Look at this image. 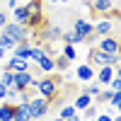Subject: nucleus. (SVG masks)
I'll use <instances>...</instances> for the list:
<instances>
[{"label": "nucleus", "instance_id": "nucleus-1", "mask_svg": "<svg viewBox=\"0 0 121 121\" xmlns=\"http://www.w3.org/2000/svg\"><path fill=\"white\" fill-rule=\"evenodd\" d=\"M32 87L36 90L39 97H46L48 102H53L58 97V87H60V78L53 75H44V78H34L32 80Z\"/></svg>", "mask_w": 121, "mask_h": 121}, {"label": "nucleus", "instance_id": "nucleus-2", "mask_svg": "<svg viewBox=\"0 0 121 121\" xmlns=\"http://www.w3.org/2000/svg\"><path fill=\"white\" fill-rule=\"evenodd\" d=\"M87 63L95 65V68H102V65H119V53H104L99 48H90V56H87Z\"/></svg>", "mask_w": 121, "mask_h": 121}, {"label": "nucleus", "instance_id": "nucleus-3", "mask_svg": "<svg viewBox=\"0 0 121 121\" xmlns=\"http://www.w3.org/2000/svg\"><path fill=\"white\" fill-rule=\"evenodd\" d=\"M27 104H29V114H32V121L44 119V116L48 114V109H51V102H48L46 97H39V95H34Z\"/></svg>", "mask_w": 121, "mask_h": 121}, {"label": "nucleus", "instance_id": "nucleus-4", "mask_svg": "<svg viewBox=\"0 0 121 121\" xmlns=\"http://www.w3.org/2000/svg\"><path fill=\"white\" fill-rule=\"evenodd\" d=\"M3 32L10 34L15 41H32V29L24 27V24H17V22H10V19H7V24L3 27Z\"/></svg>", "mask_w": 121, "mask_h": 121}, {"label": "nucleus", "instance_id": "nucleus-5", "mask_svg": "<svg viewBox=\"0 0 121 121\" xmlns=\"http://www.w3.org/2000/svg\"><path fill=\"white\" fill-rule=\"evenodd\" d=\"M95 48H99V51H104V53H119V39L114 34L99 36L97 41H95Z\"/></svg>", "mask_w": 121, "mask_h": 121}, {"label": "nucleus", "instance_id": "nucleus-6", "mask_svg": "<svg viewBox=\"0 0 121 121\" xmlns=\"http://www.w3.org/2000/svg\"><path fill=\"white\" fill-rule=\"evenodd\" d=\"M87 7H90V12H95L99 17H102V15L107 17L116 7V0H92V3H87Z\"/></svg>", "mask_w": 121, "mask_h": 121}, {"label": "nucleus", "instance_id": "nucleus-7", "mask_svg": "<svg viewBox=\"0 0 121 121\" xmlns=\"http://www.w3.org/2000/svg\"><path fill=\"white\" fill-rule=\"evenodd\" d=\"M92 32L97 36H107V34H114V19L112 17H99L97 22H92Z\"/></svg>", "mask_w": 121, "mask_h": 121}, {"label": "nucleus", "instance_id": "nucleus-8", "mask_svg": "<svg viewBox=\"0 0 121 121\" xmlns=\"http://www.w3.org/2000/svg\"><path fill=\"white\" fill-rule=\"evenodd\" d=\"M36 75L32 73V68L29 70H19V73H15V82H12V87L17 90H27V87H32V80H34Z\"/></svg>", "mask_w": 121, "mask_h": 121}, {"label": "nucleus", "instance_id": "nucleus-9", "mask_svg": "<svg viewBox=\"0 0 121 121\" xmlns=\"http://www.w3.org/2000/svg\"><path fill=\"white\" fill-rule=\"evenodd\" d=\"M114 75H116L114 65H102V68H95V82H97V85H102V87H107V85H109V80H112Z\"/></svg>", "mask_w": 121, "mask_h": 121}, {"label": "nucleus", "instance_id": "nucleus-10", "mask_svg": "<svg viewBox=\"0 0 121 121\" xmlns=\"http://www.w3.org/2000/svg\"><path fill=\"white\" fill-rule=\"evenodd\" d=\"M0 68H7V70H12V73H19V70H29L32 68V63H29L27 58H17V56H10L7 60Z\"/></svg>", "mask_w": 121, "mask_h": 121}, {"label": "nucleus", "instance_id": "nucleus-11", "mask_svg": "<svg viewBox=\"0 0 121 121\" xmlns=\"http://www.w3.org/2000/svg\"><path fill=\"white\" fill-rule=\"evenodd\" d=\"M75 80H78V82H92V80H95V65L80 63L75 68Z\"/></svg>", "mask_w": 121, "mask_h": 121}, {"label": "nucleus", "instance_id": "nucleus-12", "mask_svg": "<svg viewBox=\"0 0 121 121\" xmlns=\"http://www.w3.org/2000/svg\"><path fill=\"white\" fill-rule=\"evenodd\" d=\"M73 32L85 41V36L92 34V22H90V19H85V17H78L75 22H73Z\"/></svg>", "mask_w": 121, "mask_h": 121}, {"label": "nucleus", "instance_id": "nucleus-13", "mask_svg": "<svg viewBox=\"0 0 121 121\" xmlns=\"http://www.w3.org/2000/svg\"><path fill=\"white\" fill-rule=\"evenodd\" d=\"M12 121H32V114H29V104L27 102H15V116Z\"/></svg>", "mask_w": 121, "mask_h": 121}, {"label": "nucleus", "instance_id": "nucleus-14", "mask_svg": "<svg viewBox=\"0 0 121 121\" xmlns=\"http://www.w3.org/2000/svg\"><path fill=\"white\" fill-rule=\"evenodd\" d=\"M34 65L39 68V73H44V75H51V73H56V68H53V58H51V56H46V53H44L41 58H39Z\"/></svg>", "mask_w": 121, "mask_h": 121}, {"label": "nucleus", "instance_id": "nucleus-15", "mask_svg": "<svg viewBox=\"0 0 121 121\" xmlns=\"http://www.w3.org/2000/svg\"><path fill=\"white\" fill-rule=\"evenodd\" d=\"M12 116H15V102L3 99L0 102V121H12Z\"/></svg>", "mask_w": 121, "mask_h": 121}, {"label": "nucleus", "instance_id": "nucleus-16", "mask_svg": "<svg viewBox=\"0 0 121 121\" xmlns=\"http://www.w3.org/2000/svg\"><path fill=\"white\" fill-rule=\"evenodd\" d=\"M29 48H32V41H17L15 48H12L10 53L17 56V58H27V60H29Z\"/></svg>", "mask_w": 121, "mask_h": 121}, {"label": "nucleus", "instance_id": "nucleus-17", "mask_svg": "<svg viewBox=\"0 0 121 121\" xmlns=\"http://www.w3.org/2000/svg\"><path fill=\"white\" fill-rule=\"evenodd\" d=\"M27 19H29V12H27V7H24V5H17V7H12V22H17V24H24V27H27Z\"/></svg>", "mask_w": 121, "mask_h": 121}, {"label": "nucleus", "instance_id": "nucleus-18", "mask_svg": "<svg viewBox=\"0 0 121 121\" xmlns=\"http://www.w3.org/2000/svg\"><path fill=\"white\" fill-rule=\"evenodd\" d=\"M95 99L90 97V95H85V92H80L78 97H75V102H73V107H75V112H82V109H87L90 104H92Z\"/></svg>", "mask_w": 121, "mask_h": 121}, {"label": "nucleus", "instance_id": "nucleus-19", "mask_svg": "<svg viewBox=\"0 0 121 121\" xmlns=\"http://www.w3.org/2000/svg\"><path fill=\"white\" fill-rule=\"evenodd\" d=\"M60 41L63 44H73V46H78V44H82V39H80L73 29H63V34H60Z\"/></svg>", "mask_w": 121, "mask_h": 121}, {"label": "nucleus", "instance_id": "nucleus-20", "mask_svg": "<svg viewBox=\"0 0 121 121\" xmlns=\"http://www.w3.org/2000/svg\"><path fill=\"white\" fill-rule=\"evenodd\" d=\"M70 65H73V60H68V58H65L63 53H58V56L53 58V68L58 70V73H65V70H68Z\"/></svg>", "mask_w": 121, "mask_h": 121}, {"label": "nucleus", "instance_id": "nucleus-21", "mask_svg": "<svg viewBox=\"0 0 121 121\" xmlns=\"http://www.w3.org/2000/svg\"><path fill=\"white\" fill-rule=\"evenodd\" d=\"M99 90H102V85H97L95 80H92V82H82V92H85V95H90L92 99L99 95Z\"/></svg>", "mask_w": 121, "mask_h": 121}, {"label": "nucleus", "instance_id": "nucleus-22", "mask_svg": "<svg viewBox=\"0 0 121 121\" xmlns=\"http://www.w3.org/2000/svg\"><path fill=\"white\" fill-rule=\"evenodd\" d=\"M0 82H3L5 87H12V82H15V73H12V70H7V68H0Z\"/></svg>", "mask_w": 121, "mask_h": 121}, {"label": "nucleus", "instance_id": "nucleus-23", "mask_svg": "<svg viewBox=\"0 0 121 121\" xmlns=\"http://www.w3.org/2000/svg\"><path fill=\"white\" fill-rule=\"evenodd\" d=\"M60 53H63L68 60H78V48L73 44H63V46H60Z\"/></svg>", "mask_w": 121, "mask_h": 121}, {"label": "nucleus", "instance_id": "nucleus-24", "mask_svg": "<svg viewBox=\"0 0 121 121\" xmlns=\"http://www.w3.org/2000/svg\"><path fill=\"white\" fill-rule=\"evenodd\" d=\"M73 114H75V107L73 104H63V107L58 109V119H63V121H68Z\"/></svg>", "mask_w": 121, "mask_h": 121}, {"label": "nucleus", "instance_id": "nucleus-25", "mask_svg": "<svg viewBox=\"0 0 121 121\" xmlns=\"http://www.w3.org/2000/svg\"><path fill=\"white\" fill-rule=\"evenodd\" d=\"M80 114H82V119H95L97 114H99V107L92 102V104H90L87 109H82V112H80Z\"/></svg>", "mask_w": 121, "mask_h": 121}, {"label": "nucleus", "instance_id": "nucleus-26", "mask_svg": "<svg viewBox=\"0 0 121 121\" xmlns=\"http://www.w3.org/2000/svg\"><path fill=\"white\" fill-rule=\"evenodd\" d=\"M5 24H7V15H5V12H3V10H0V29H3V27H5Z\"/></svg>", "mask_w": 121, "mask_h": 121}, {"label": "nucleus", "instance_id": "nucleus-27", "mask_svg": "<svg viewBox=\"0 0 121 121\" xmlns=\"http://www.w3.org/2000/svg\"><path fill=\"white\" fill-rule=\"evenodd\" d=\"M5 97H7V87H5L3 82H0V102H3V99H5Z\"/></svg>", "mask_w": 121, "mask_h": 121}, {"label": "nucleus", "instance_id": "nucleus-28", "mask_svg": "<svg viewBox=\"0 0 121 121\" xmlns=\"http://www.w3.org/2000/svg\"><path fill=\"white\" fill-rule=\"evenodd\" d=\"M68 121H82V114H80V112H75V114H73V116H70Z\"/></svg>", "mask_w": 121, "mask_h": 121}, {"label": "nucleus", "instance_id": "nucleus-29", "mask_svg": "<svg viewBox=\"0 0 121 121\" xmlns=\"http://www.w3.org/2000/svg\"><path fill=\"white\" fill-rule=\"evenodd\" d=\"M17 5H19V0H7V7H10V10L17 7Z\"/></svg>", "mask_w": 121, "mask_h": 121}, {"label": "nucleus", "instance_id": "nucleus-30", "mask_svg": "<svg viewBox=\"0 0 121 121\" xmlns=\"http://www.w3.org/2000/svg\"><path fill=\"white\" fill-rule=\"evenodd\" d=\"M10 51H5V48H0V60H5V56H7Z\"/></svg>", "mask_w": 121, "mask_h": 121}, {"label": "nucleus", "instance_id": "nucleus-31", "mask_svg": "<svg viewBox=\"0 0 121 121\" xmlns=\"http://www.w3.org/2000/svg\"><path fill=\"white\" fill-rule=\"evenodd\" d=\"M82 121H97V119H82Z\"/></svg>", "mask_w": 121, "mask_h": 121}, {"label": "nucleus", "instance_id": "nucleus-32", "mask_svg": "<svg viewBox=\"0 0 121 121\" xmlns=\"http://www.w3.org/2000/svg\"><path fill=\"white\" fill-rule=\"evenodd\" d=\"M58 3H70V0H58Z\"/></svg>", "mask_w": 121, "mask_h": 121}, {"label": "nucleus", "instance_id": "nucleus-33", "mask_svg": "<svg viewBox=\"0 0 121 121\" xmlns=\"http://www.w3.org/2000/svg\"><path fill=\"white\" fill-rule=\"evenodd\" d=\"M46 3H58V0H46Z\"/></svg>", "mask_w": 121, "mask_h": 121}, {"label": "nucleus", "instance_id": "nucleus-34", "mask_svg": "<svg viewBox=\"0 0 121 121\" xmlns=\"http://www.w3.org/2000/svg\"><path fill=\"white\" fill-rule=\"evenodd\" d=\"M53 121H63V119H58V116H56V119H53Z\"/></svg>", "mask_w": 121, "mask_h": 121}, {"label": "nucleus", "instance_id": "nucleus-35", "mask_svg": "<svg viewBox=\"0 0 121 121\" xmlns=\"http://www.w3.org/2000/svg\"><path fill=\"white\" fill-rule=\"evenodd\" d=\"M85 3H92V0H85Z\"/></svg>", "mask_w": 121, "mask_h": 121}, {"label": "nucleus", "instance_id": "nucleus-36", "mask_svg": "<svg viewBox=\"0 0 121 121\" xmlns=\"http://www.w3.org/2000/svg\"><path fill=\"white\" fill-rule=\"evenodd\" d=\"M36 121H41V119H36Z\"/></svg>", "mask_w": 121, "mask_h": 121}, {"label": "nucleus", "instance_id": "nucleus-37", "mask_svg": "<svg viewBox=\"0 0 121 121\" xmlns=\"http://www.w3.org/2000/svg\"><path fill=\"white\" fill-rule=\"evenodd\" d=\"M41 3H44V0H41Z\"/></svg>", "mask_w": 121, "mask_h": 121}]
</instances>
